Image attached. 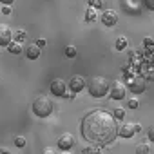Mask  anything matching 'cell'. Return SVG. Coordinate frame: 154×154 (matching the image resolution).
<instances>
[{"mask_svg":"<svg viewBox=\"0 0 154 154\" xmlns=\"http://www.w3.org/2000/svg\"><path fill=\"white\" fill-rule=\"evenodd\" d=\"M15 2V0H0V4H8V6H11Z\"/></svg>","mask_w":154,"mask_h":154,"instance_id":"obj_29","label":"cell"},{"mask_svg":"<svg viewBox=\"0 0 154 154\" xmlns=\"http://www.w3.org/2000/svg\"><path fill=\"white\" fill-rule=\"evenodd\" d=\"M109 91H111V98H112V100H123V98H125V93H127V85H125L123 82L116 80V82L111 84Z\"/></svg>","mask_w":154,"mask_h":154,"instance_id":"obj_5","label":"cell"},{"mask_svg":"<svg viewBox=\"0 0 154 154\" xmlns=\"http://www.w3.org/2000/svg\"><path fill=\"white\" fill-rule=\"evenodd\" d=\"M116 122L118 120L114 118V114L103 109H96L84 116L80 123V132L87 141L94 145H111L118 136Z\"/></svg>","mask_w":154,"mask_h":154,"instance_id":"obj_1","label":"cell"},{"mask_svg":"<svg viewBox=\"0 0 154 154\" xmlns=\"http://www.w3.org/2000/svg\"><path fill=\"white\" fill-rule=\"evenodd\" d=\"M8 49H9V53H13V54H18V53L22 51V44H20L18 40H13V42H9Z\"/></svg>","mask_w":154,"mask_h":154,"instance_id":"obj_15","label":"cell"},{"mask_svg":"<svg viewBox=\"0 0 154 154\" xmlns=\"http://www.w3.org/2000/svg\"><path fill=\"white\" fill-rule=\"evenodd\" d=\"M143 6L150 11H154V0H143Z\"/></svg>","mask_w":154,"mask_h":154,"instance_id":"obj_25","label":"cell"},{"mask_svg":"<svg viewBox=\"0 0 154 154\" xmlns=\"http://www.w3.org/2000/svg\"><path fill=\"white\" fill-rule=\"evenodd\" d=\"M112 114H114V118H116L118 122H122V120L125 118V109H123V107H116V109L112 111Z\"/></svg>","mask_w":154,"mask_h":154,"instance_id":"obj_18","label":"cell"},{"mask_svg":"<svg viewBox=\"0 0 154 154\" xmlns=\"http://www.w3.org/2000/svg\"><path fill=\"white\" fill-rule=\"evenodd\" d=\"M145 87H147V82H145V78H141V76H132V78L129 80V85H127V89L131 93H134V94L143 93Z\"/></svg>","mask_w":154,"mask_h":154,"instance_id":"obj_7","label":"cell"},{"mask_svg":"<svg viewBox=\"0 0 154 154\" xmlns=\"http://www.w3.org/2000/svg\"><path fill=\"white\" fill-rule=\"evenodd\" d=\"M26 36H27V35H26V31H24V29H18V31H15V33H13V38H15V40H18V42H22Z\"/></svg>","mask_w":154,"mask_h":154,"instance_id":"obj_19","label":"cell"},{"mask_svg":"<svg viewBox=\"0 0 154 154\" xmlns=\"http://www.w3.org/2000/svg\"><path fill=\"white\" fill-rule=\"evenodd\" d=\"M138 132H141V125L140 123H131V122H125V123H122L120 127H118V136H122V138H132V136H136Z\"/></svg>","mask_w":154,"mask_h":154,"instance_id":"obj_4","label":"cell"},{"mask_svg":"<svg viewBox=\"0 0 154 154\" xmlns=\"http://www.w3.org/2000/svg\"><path fill=\"white\" fill-rule=\"evenodd\" d=\"M42 152H45V154H51V152H53V149H51V147H45Z\"/></svg>","mask_w":154,"mask_h":154,"instance_id":"obj_31","label":"cell"},{"mask_svg":"<svg viewBox=\"0 0 154 154\" xmlns=\"http://www.w3.org/2000/svg\"><path fill=\"white\" fill-rule=\"evenodd\" d=\"M53 102L47 98V96H38L35 102H33V112L38 116V118H47L51 116L53 112Z\"/></svg>","mask_w":154,"mask_h":154,"instance_id":"obj_3","label":"cell"},{"mask_svg":"<svg viewBox=\"0 0 154 154\" xmlns=\"http://www.w3.org/2000/svg\"><path fill=\"white\" fill-rule=\"evenodd\" d=\"M87 2H89V6H93L96 9H102L103 8V0H87Z\"/></svg>","mask_w":154,"mask_h":154,"instance_id":"obj_20","label":"cell"},{"mask_svg":"<svg viewBox=\"0 0 154 154\" xmlns=\"http://www.w3.org/2000/svg\"><path fill=\"white\" fill-rule=\"evenodd\" d=\"M122 8H123V11H127L131 15H138L140 13V6L136 4V0H123Z\"/></svg>","mask_w":154,"mask_h":154,"instance_id":"obj_12","label":"cell"},{"mask_svg":"<svg viewBox=\"0 0 154 154\" xmlns=\"http://www.w3.org/2000/svg\"><path fill=\"white\" fill-rule=\"evenodd\" d=\"M114 45H116V49H118V51H123V49L127 47V38H125V36L116 38V44H114Z\"/></svg>","mask_w":154,"mask_h":154,"instance_id":"obj_17","label":"cell"},{"mask_svg":"<svg viewBox=\"0 0 154 154\" xmlns=\"http://www.w3.org/2000/svg\"><path fill=\"white\" fill-rule=\"evenodd\" d=\"M84 152H85V154H91V152H100V149H98V147L89 145V147H85V149H84Z\"/></svg>","mask_w":154,"mask_h":154,"instance_id":"obj_24","label":"cell"},{"mask_svg":"<svg viewBox=\"0 0 154 154\" xmlns=\"http://www.w3.org/2000/svg\"><path fill=\"white\" fill-rule=\"evenodd\" d=\"M127 107H129V109H138V107H140V102H138L136 98H131V100L127 102Z\"/></svg>","mask_w":154,"mask_h":154,"instance_id":"obj_23","label":"cell"},{"mask_svg":"<svg viewBox=\"0 0 154 154\" xmlns=\"http://www.w3.org/2000/svg\"><path fill=\"white\" fill-rule=\"evenodd\" d=\"M6 152H8L6 149H0V154H6Z\"/></svg>","mask_w":154,"mask_h":154,"instance_id":"obj_32","label":"cell"},{"mask_svg":"<svg viewBox=\"0 0 154 154\" xmlns=\"http://www.w3.org/2000/svg\"><path fill=\"white\" fill-rule=\"evenodd\" d=\"M134 152H136V154H149V152H150V147H149L147 143H138Z\"/></svg>","mask_w":154,"mask_h":154,"instance_id":"obj_16","label":"cell"},{"mask_svg":"<svg viewBox=\"0 0 154 154\" xmlns=\"http://www.w3.org/2000/svg\"><path fill=\"white\" fill-rule=\"evenodd\" d=\"M49 89H51V93H53L54 96H63V94L67 93V84H65L62 78H56V80L51 82Z\"/></svg>","mask_w":154,"mask_h":154,"instance_id":"obj_10","label":"cell"},{"mask_svg":"<svg viewBox=\"0 0 154 154\" xmlns=\"http://www.w3.org/2000/svg\"><path fill=\"white\" fill-rule=\"evenodd\" d=\"M0 11H2V6H0Z\"/></svg>","mask_w":154,"mask_h":154,"instance_id":"obj_33","label":"cell"},{"mask_svg":"<svg viewBox=\"0 0 154 154\" xmlns=\"http://www.w3.org/2000/svg\"><path fill=\"white\" fill-rule=\"evenodd\" d=\"M74 147V138L71 132H63L60 138H58V149L60 150H71Z\"/></svg>","mask_w":154,"mask_h":154,"instance_id":"obj_11","label":"cell"},{"mask_svg":"<svg viewBox=\"0 0 154 154\" xmlns=\"http://www.w3.org/2000/svg\"><path fill=\"white\" fill-rule=\"evenodd\" d=\"M109 87H111V84H109L107 78H103V76H93V78L87 82V89H89V94L93 98L105 96L109 93Z\"/></svg>","mask_w":154,"mask_h":154,"instance_id":"obj_2","label":"cell"},{"mask_svg":"<svg viewBox=\"0 0 154 154\" xmlns=\"http://www.w3.org/2000/svg\"><path fill=\"white\" fill-rule=\"evenodd\" d=\"M65 54H67L69 58H74V56H76V47H74V45H67Z\"/></svg>","mask_w":154,"mask_h":154,"instance_id":"obj_21","label":"cell"},{"mask_svg":"<svg viewBox=\"0 0 154 154\" xmlns=\"http://www.w3.org/2000/svg\"><path fill=\"white\" fill-rule=\"evenodd\" d=\"M100 20L103 22V26L112 27V26H116V24H118V13H116L114 9H105V11L102 13Z\"/></svg>","mask_w":154,"mask_h":154,"instance_id":"obj_9","label":"cell"},{"mask_svg":"<svg viewBox=\"0 0 154 154\" xmlns=\"http://www.w3.org/2000/svg\"><path fill=\"white\" fill-rule=\"evenodd\" d=\"M143 45L150 47V45H154V40H152V38H143Z\"/></svg>","mask_w":154,"mask_h":154,"instance_id":"obj_28","label":"cell"},{"mask_svg":"<svg viewBox=\"0 0 154 154\" xmlns=\"http://www.w3.org/2000/svg\"><path fill=\"white\" fill-rule=\"evenodd\" d=\"M26 143H27V141H26V138H22V136H17V138H15V145H17L18 149L26 147Z\"/></svg>","mask_w":154,"mask_h":154,"instance_id":"obj_22","label":"cell"},{"mask_svg":"<svg viewBox=\"0 0 154 154\" xmlns=\"http://www.w3.org/2000/svg\"><path fill=\"white\" fill-rule=\"evenodd\" d=\"M0 13H4V15H11V6L4 4V6H2V11H0Z\"/></svg>","mask_w":154,"mask_h":154,"instance_id":"obj_26","label":"cell"},{"mask_svg":"<svg viewBox=\"0 0 154 154\" xmlns=\"http://www.w3.org/2000/svg\"><path fill=\"white\" fill-rule=\"evenodd\" d=\"M36 44H38V47H44V45H45V40H44V38H40Z\"/></svg>","mask_w":154,"mask_h":154,"instance_id":"obj_30","label":"cell"},{"mask_svg":"<svg viewBox=\"0 0 154 154\" xmlns=\"http://www.w3.org/2000/svg\"><path fill=\"white\" fill-rule=\"evenodd\" d=\"M67 85H69V89L72 93H80V91H84V87H87V82H85V78L82 74H72Z\"/></svg>","mask_w":154,"mask_h":154,"instance_id":"obj_6","label":"cell"},{"mask_svg":"<svg viewBox=\"0 0 154 154\" xmlns=\"http://www.w3.org/2000/svg\"><path fill=\"white\" fill-rule=\"evenodd\" d=\"M26 56H27L29 60H36V58L40 56V47H38V44H29V45L26 47Z\"/></svg>","mask_w":154,"mask_h":154,"instance_id":"obj_13","label":"cell"},{"mask_svg":"<svg viewBox=\"0 0 154 154\" xmlns=\"http://www.w3.org/2000/svg\"><path fill=\"white\" fill-rule=\"evenodd\" d=\"M147 136H149V140H150V141H154V125H152V127H149Z\"/></svg>","mask_w":154,"mask_h":154,"instance_id":"obj_27","label":"cell"},{"mask_svg":"<svg viewBox=\"0 0 154 154\" xmlns=\"http://www.w3.org/2000/svg\"><path fill=\"white\" fill-rule=\"evenodd\" d=\"M96 11H98L96 8L89 6V8H87V11H85V22H94V20H96V17H98V13H96Z\"/></svg>","mask_w":154,"mask_h":154,"instance_id":"obj_14","label":"cell"},{"mask_svg":"<svg viewBox=\"0 0 154 154\" xmlns=\"http://www.w3.org/2000/svg\"><path fill=\"white\" fill-rule=\"evenodd\" d=\"M13 29L6 24H0V45L2 47H8L9 42H13Z\"/></svg>","mask_w":154,"mask_h":154,"instance_id":"obj_8","label":"cell"}]
</instances>
